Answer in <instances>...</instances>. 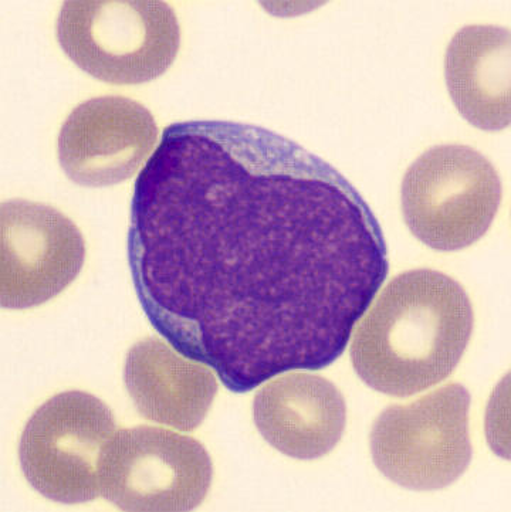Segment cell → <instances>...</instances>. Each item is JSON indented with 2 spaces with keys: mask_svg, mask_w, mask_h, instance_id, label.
Wrapping results in <instances>:
<instances>
[{
  "mask_svg": "<svg viewBox=\"0 0 511 512\" xmlns=\"http://www.w3.org/2000/svg\"><path fill=\"white\" fill-rule=\"evenodd\" d=\"M253 413L266 442L299 460L330 453L343 437L347 419L340 391L327 379L311 374L284 375L263 386Z\"/></svg>",
  "mask_w": 511,
  "mask_h": 512,
  "instance_id": "obj_10",
  "label": "cell"
},
{
  "mask_svg": "<svg viewBox=\"0 0 511 512\" xmlns=\"http://www.w3.org/2000/svg\"><path fill=\"white\" fill-rule=\"evenodd\" d=\"M510 30L463 27L450 40L445 59L446 84L459 113L485 131L510 125Z\"/></svg>",
  "mask_w": 511,
  "mask_h": 512,
  "instance_id": "obj_12",
  "label": "cell"
},
{
  "mask_svg": "<svg viewBox=\"0 0 511 512\" xmlns=\"http://www.w3.org/2000/svg\"><path fill=\"white\" fill-rule=\"evenodd\" d=\"M212 477L201 443L157 427L115 432L100 461V493L123 511L195 510Z\"/></svg>",
  "mask_w": 511,
  "mask_h": 512,
  "instance_id": "obj_7",
  "label": "cell"
},
{
  "mask_svg": "<svg viewBox=\"0 0 511 512\" xmlns=\"http://www.w3.org/2000/svg\"><path fill=\"white\" fill-rule=\"evenodd\" d=\"M157 138V122L144 105L125 97H97L71 111L57 152L70 181L103 188L134 176Z\"/></svg>",
  "mask_w": 511,
  "mask_h": 512,
  "instance_id": "obj_9",
  "label": "cell"
},
{
  "mask_svg": "<svg viewBox=\"0 0 511 512\" xmlns=\"http://www.w3.org/2000/svg\"><path fill=\"white\" fill-rule=\"evenodd\" d=\"M185 358L161 339H144L128 352L124 382L145 419L192 432L208 415L218 382L201 362Z\"/></svg>",
  "mask_w": 511,
  "mask_h": 512,
  "instance_id": "obj_11",
  "label": "cell"
},
{
  "mask_svg": "<svg viewBox=\"0 0 511 512\" xmlns=\"http://www.w3.org/2000/svg\"><path fill=\"white\" fill-rule=\"evenodd\" d=\"M502 202V182L489 159L466 145L433 147L409 166L402 182L406 225L442 252L483 237Z\"/></svg>",
  "mask_w": 511,
  "mask_h": 512,
  "instance_id": "obj_4",
  "label": "cell"
},
{
  "mask_svg": "<svg viewBox=\"0 0 511 512\" xmlns=\"http://www.w3.org/2000/svg\"><path fill=\"white\" fill-rule=\"evenodd\" d=\"M113 412L96 396L64 392L33 413L20 439L23 474L37 493L62 504L100 495V461L115 434Z\"/></svg>",
  "mask_w": 511,
  "mask_h": 512,
  "instance_id": "obj_6",
  "label": "cell"
},
{
  "mask_svg": "<svg viewBox=\"0 0 511 512\" xmlns=\"http://www.w3.org/2000/svg\"><path fill=\"white\" fill-rule=\"evenodd\" d=\"M367 311L357 324L351 359L362 381L395 398L448 378L472 337L465 288L435 270L399 274Z\"/></svg>",
  "mask_w": 511,
  "mask_h": 512,
  "instance_id": "obj_2",
  "label": "cell"
},
{
  "mask_svg": "<svg viewBox=\"0 0 511 512\" xmlns=\"http://www.w3.org/2000/svg\"><path fill=\"white\" fill-rule=\"evenodd\" d=\"M469 408V392L455 383L411 405L385 409L371 432L375 466L409 490L455 483L472 460Z\"/></svg>",
  "mask_w": 511,
  "mask_h": 512,
  "instance_id": "obj_5",
  "label": "cell"
},
{
  "mask_svg": "<svg viewBox=\"0 0 511 512\" xmlns=\"http://www.w3.org/2000/svg\"><path fill=\"white\" fill-rule=\"evenodd\" d=\"M56 35L77 67L111 84L158 79L181 46L177 15L161 0H69Z\"/></svg>",
  "mask_w": 511,
  "mask_h": 512,
  "instance_id": "obj_3",
  "label": "cell"
},
{
  "mask_svg": "<svg viewBox=\"0 0 511 512\" xmlns=\"http://www.w3.org/2000/svg\"><path fill=\"white\" fill-rule=\"evenodd\" d=\"M86 259L79 227L59 210L13 199L0 209V303L37 307L76 280Z\"/></svg>",
  "mask_w": 511,
  "mask_h": 512,
  "instance_id": "obj_8",
  "label": "cell"
},
{
  "mask_svg": "<svg viewBox=\"0 0 511 512\" xmlns=\"http://www.w3.org/2000/svg\"><path fill=\"white\" fill-rule=\"evenodd\" d=\"M142 311L229 391L344 354L388 276L377 217L334 166L256 125H169L135 182Z\"/></svg>",
  "mask_w": 511,
  "mask_h": 512,
  "instance_id": "obj_1",
  "label": "cell"
}]
</instances>
